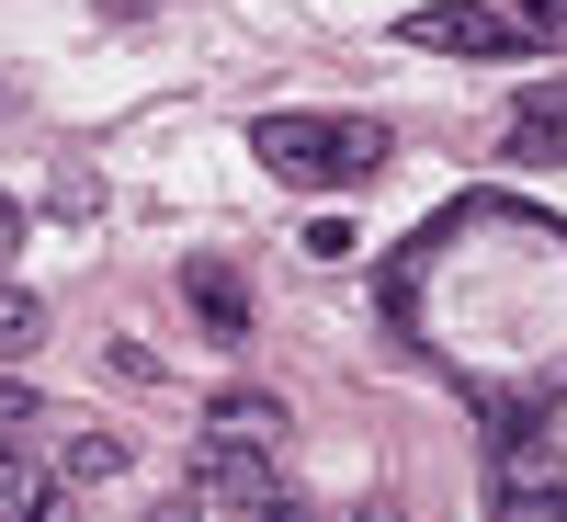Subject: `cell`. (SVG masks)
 I'll list each match as a JSON object with an SVG mask.
<instances>
[{"label":"cell","instance_id":"obj_4","mask_svg":"<svg viewBox=\"0 0 567 522\" xmlns=\"http://www.w3.org/2000/svg\"><path fill=\"white\" fill-rule=\"evenodd\" d=\"M182 307H194L205 341H250V284H239V262H182Z\"/></svg>","mask_w":567,"mask_h":522},{"label":"cell","instance_id":"obj_16","mask_svg":"<svg viewBox=\"0 0 567 522\" xmlns=\"http://www.w3.org/2000/svg\"><path fill=\"white\" fill-rule=\"evenodd\" d=\"M352 522H398V500H363V511H352Z\"/></svg>","mask_w":567,"mask_h":522},{"label":"cell","instance_id":"obj_12","mask_svg":"<svg viewBox=\"0 0 567 522\" xmlns=\"http://www.w3.org/2000/svg\"><path fill=\"white\" fill-rule=\"evenodd\" d=\"M250 522H318V511H307V489H284V478H272V489H261V511H250Z\"/></svg>","mask_w":567,"mask_h":522},{"label":"cell","instance_id":"obj_9","mask_svg":"<svg viewBox=\"0 0 567 522\" xmlns=\"http://www.w3.org/2000/svg\"><path fill=\"white\" fill-rule=\"evenodd\" d=\"M34 341H45V307L23 296V284H0V364H23Z\"/></svg>","mask_w":567,"mask_h":522},{"label":"cell","instance_id":"obj_5","mask_svg":"<svg viewBox=\"0 0 567 522\" xmlns=\"http://www.w3.org/2000/svg\"><path fill=\"white\" fill-rule=\"evenodd\" d=\"M205 432H227V443H272V454H284L296 409H284L272 387H216V398H205Z\"/></svg>","mask_w":567,"mask_h":522},{"label":"cell","instance_id":"obj_6","mask_svg":"<svg viewBox=\"0 0 567 522\" xmlns=\"http://www.w3.org/2000/svg\"><path fill=\"white\" fill-rule=\"evenodd\" d=\"M499 149H511V171H567V103H556V91H545V103H523Z\"/></svg>","mask_w":567,"mask_h":522},{"label":"cell","instance_id":"obj_1","mask_svg":"<svg viewBox=\"0 0 567 522\" xmlns=\"http://www.w3.org/2000/svg\"><path fill=\"white\" fill-rule=\"evenodd\" d=\"M250 149H261L272 182H296V194H341V182L386 171V125L374 114H261Z\"/></svg>","mask_w":567,"mask_h":522},{"label":"cell","instance_id":"obj_14","mask_svg":"<svg viewBox=\"0 0 567 522\" xmlns=\"http://www.w3.org/2000/svg\"><path fill=\"white\" fill-rule=\"evenodd\" d=\"M34 522H91V511H80V500H69V478H58V489L34 500Z\"/></svg>","mask_w":567,"mask_h":522},{"label":"cell","instance_id":"obj_7","mask_svg":"<svg viewBox=\"0 0 567 522\" xmlns=\"http://www.w3.org/2000/svg\"><path fill=\"white\" fill-rule=\"evenodd\" d=\"M58 478H69V489H103V478H125V432H69Z\"/></svg>","mask_w":567,"mask_h":522},{"label":"cell","instance_id":"obj_13","mask_svg":"<svg viewBox=\"0 0 567 522\" xmlns=\"http://www.w3.org/2000/svg\"><path fill=\"white\" fill-rule=\"evenodd\" d=\"M23 227H34V205H23V194H0V250H23Z\"/></svg>","mask_w":567,"mask_h":522},{"label":"cell","instance_id":"obj_11","mask_svg":"<svg viewBox=\"0 0 567 522\" xmlns=\"http://www.w3.org/2000/svg\"><path fill=\"white\" fill-rule=\"evenodd\" d=\"M499 12H511V23H523L534 45H556V34H567V0H499Z\"/></svg>","mask_w":567,"mask_h":522},{"label":"cell","instance_id":"obj_15","mask_svg":"<svg viewBox=\"0 0 567 522\" xmlns=\"http://www.w3.org/2000/svg\"><path fill=\"white\" fill-rule=\"evenodd\" d=\"M148 522H205V500H159V511H148Z\"/></svg>","mask_w":567,"mask_h":522},{"label":"cell","instance_id":"obj_10","mask_svg":"<svg viewBox=\"0 0 567 522\" xmlns=\"http://www.w3.org/2000/svg\"><path fill=\"white\" fill-rule=\"evenodd\" d=\"M34 409H45V398L23 387V375H0V443H23V432H34Z\"/></svg>","mask_w":567,"mask_h":522},{"label":"cell","instance_id":"obj_2","mask_svg":"<svg viewBox=\"0 0 567 522\" xmlns=\"http://www.w3.org/2000/svg\"><path fill=\"white\" fill-rule=\"evenodd\" d=\"M398 45H432V58H523V23L499 12V0H432V12H409Z\"/></svg>","mask_w":567,"mask_h":522},{"label":"cell","instance_id":"obj_3","mask_svg":"<svg viewBox=\"0 0 567 522\" xmlns=\"http://www.w3.org/2000/svg\"><path fill=\"white\" fill-rule=\"evenodd\" d=\"M194 489L261 511V489H272V443H227V432H205V443H194Z\"/></svg>","mask_w":567,"mask_h":522},{"label":"cell","instance_id":"obj_8","mask_svg":"<svg viewBox=\"0 0 567 522\" xmlns=\"http://www.w3.org/2000/svg\"><path fill=\"white\" fill-rule=\"evenodd\" d=\"M45 489H58V478H45L23 443H0V522H34V500H45Z\"/></svg>","mask_w":567,"mask_h":522}]
</instances>
